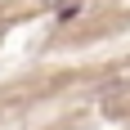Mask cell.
<instances>
[{
	"instance_id": "obj_1",
	"label": "cell",
	"mask_w": 130,
	"mask_h": 130,
	"mask_svg": "<svg viewBox=\"0 0 130 130\" xmlns=\"http://www.w3.org/2000/svg\"><path fill=\"white\" fill-rule=\"evenodd\" d=\"M50 9H63V5H76V0H45Z\"/></svg>"
}]
</instances>
